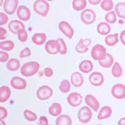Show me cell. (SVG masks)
<instances>
[{"label": "cell", "mask_w": 125, "mask_h": 125, "mask_svg": "<svg viewBox=\"0 0 125 125\" xmlns=\"http://www.w3.org/2000/svg\"><path fill=\"white\" fill-rule=\"evenodd\" d=\"M40 65L38 62L30 61L26 62L21 68V73L25 77L33 76L40 70Z\"/></svg>", "instance_id": "1"}, {"label": "cell", "mask_w": 125, "mask_h": 125, "mask_svg": "<svg viewBox=\"0 0 125 125\" xmlns=\"http://www.w3.org/2000/svg\"><path fill=\"white\" fill-rule=\"evenodd\" d=\"M34 11L41 16H46L50 10V4L45 0H36L33 4Z\"/></svg>", "instance_id": "2"}, {"label": "cell", "mask_w": 125, "mask_h": 125, "mask_svg": "<svg viewBox=\"0 0 125 125\" xmlns=\"http://www.w3.org/2000/svg\"><path fill=\"white\" fill-rule=\"evenodd\" d=\"M106 50L101 44H96L93 47L91 51V55L94 60L100 61L104 60L106 56Z\"/></svg>", "instance_id": "3"}, {"label": "cell", "mask_w": 125, "mask_h": 125, "mask_svg": "<svg viewBox=\"0 0 125 125\" xmlns=\"http://www.w3.org/2000/svg\"><path fill=\"white\" fill-rule=\"evenodd\" d=\"M93 113L91 109L86 106H83L78 111V119L82 123H88L92 118Z\"/></svg>", "instance_id": "4"}, {"label": "cell", "mask_w": 125, "mask_h": 125, "mask_svg": "<svg viewBox=\"0 0 125 125\" xmlns=\"http://www.w3.org/2000/svg\"><path fill=\"white\" fill-rule=\"evenodd\" d=\"M53 91L51 87L47 85L40 86L36 91V96L40 100H46L53 95Z\"/></svg>", "instance_id": "5"}, {"label": "cell", "mask_w": 125, "mask_h": 125, "mask_svg": "<svg viewBox=\"0 0 125 125\" xmlns=\"http://www.w3.org/2000/svg\"><path fill=\"white\" fill-rule=\"evenodd\" d=\"M81 21L85 24H91L95 21L96 13L91 9L83 10L81 13Z\"/></svg>", "instance_id": "6"}, {"label": "cell", "mask_w": 125, "mask_h": 125, "mask_svg": "<svg viewBox=\"0 0 125 125\" xmlns=\"http://www.w3.org/2000/svg\"><path fill=\"white\" fill-rule=\"evenodd\" d=\"M59 29L67 38L71 39L74 35V29L71 26L68 22L66 21H62L59 23Z\"/></svg>", "instance_id": "7"}, {"label": "cell", "mask_w": 125, "mask_h": 125, "mask_svg": "<svg viewBox=\"0 0 125 125\" xmlns=\"http://www.w3.org/2000/svg\"><path fill=\"white\" fill-rule=\"evenodd\" d=\"M44 48L47 53L50 54H56L60 51V43L57 40H49L48 42L46 43Z\"/></svg>", "instance_id": "8"}, {"label": "cell", "mask_w": 125, "mask_h": 125, "mask_svg": "<svg viewBox=\"0 0 125 125\" xmlns=\"http://www.w3.org/2000/svg\"><path fill=\"white\" fill-rule=\"evenodd\" d=\"M83 101V96L78 93H71L67 97V101L70 106L73 107H77L80 106Z\"/></svg>", "instance_id": "9"}, {"label": "cell", "mask_w": 125, "mask_h": 125, "mask_svg": "<svg viewBox=\"0 0 125 125\" xmlns=\"http://www.w3.org/2000/svg\"><path fill=\"white\" fill-rule=\"evenodd\" d=\"M111 94L116 99L125 98V85L123 84H116L111 88Z\"/></svg>", "instance_id": "10"}, {"label": "cell", "mask_w": 125, "mask_h": 125, "mask_svg": "<svg viewBox=\"0 0 125 125\" xmlns=\"http://www.w3.org/2000/svg\"><path fill=\"white\" fill-rule=\"evenodd\" d=\"M18 3V0H5L3 4L4 11L8 14H14Z\"/></svg>", "instance_id": "11"}, {"label": "cell", "mask_w": 125, "mask_h": 125, "mask_svg": "<svg viewBox=\"0 0 125 125\" xmlns=\"http://www.w3.org/2000/svg\"><path fill=\"white\" fill-rule=\"evenodd\" d=\"M89 80L92 85L95 86H100L104 82L103 74L101 73L98 72V71L93 72L90 75Z\"/></svg>", "instance_id": "12"}, {"label": "cell", "mask_w": 125, "mask_h": 125, "mask_svg": "<svg viewBox=\"0 0 125 125\" xmlns=\"http://www.w3.org/2000/svg\"><path fill=\"white\" fill-rule=\"evenodd\" d=\"M17 16L18 18L22 21H28L31 17V11L27 6L20 5L17 10Z\"/></svg>", "instance_id": "13"}, {"label": "cell", "mask_w": 125, "mask_h": 125, "mask_svg": "<svg viewBox=\"0 0 125 125\" xmlns=\"http://www.w3.org/2000/svg\"><path fill=\"white\" fill-rule=\"evenodd\" d=\"M8 28L13 34H18L20 31L25 29L24 24L19 20H12L9 23Z\"/></svg>", "instance_id": "14"}, {"label": "cell", "mask_w": 125, "mask_h": 125, "mask_svg": "<svg viewBox=\"0 0 125 125\" xmlns=\"http://www.w3.org/2000/svg\"><path fill=\"white\" fill-rule=\"evenodd\" d=\"M91 41L90 39H81L76 45V51L80 53H85L89 50V45L91 44Z\"/></svg>", "instance_id": "15"}, {"label": "cell", "mask_w": 125, "mask_h": 125, "mask_svg": "<svg viewBox=\"0 0 125 125\" xmlns=\"http://www.w3.org/2000/svg\"><path fill=\"white\" fill-rule=\"evenodd\" d=\"M11 85L16 90H23L26 87V81L23 78L18 76H14L11 80Z\"/></svg>", "instance_id": "16"}, {"label": "cell", "mask_w": 125, "mask_h": 125, "mask_svg": "<svg viewBox=\"0 0 125 125\" xmlns=\"http://www.w3.org/2000/svg\"><path fill=\"white\" fill-rule=\"evenodd\" d=\"M84 101L87 105H88L91 109H93V110L96 112L98 111V109L100 108V103L94 96L91 95V94H88L84 98Z\"/></svg>", "instance_id": "17"}, {"label": "cell", "mask_w": 125, "mask_h": 125, "mask_svg": "<svg viewBox=\"0 0 125 125\" xmlns=\"http://www.w3.org/2000/svg\"><path fill=\"white\" fill-rule=\"evenodd\" d=\"M71 83L74 87L79 88L83 85L84 83V78L79 72L73 73L71 75Z\"/></svg>", "instance_id": "18"}, {"label": "cell", "mask_w": 125, "mask_h": 125, "mask_svg": "<svg viewBox=\"0 0 125 125\" xmlns=\"http://www.w3.org/2000/svg\"><path fill=\"white\" fill-rule=\"evenodd\" d=\"M11 95V90L7 86L0 87V102H6Z\"/></svg>", "instance_id": "19"}, {"label": "cell", "mask_w": 125, "mask_h": 125, "mask_svg": "<svg viewBox=\"0 0 125 125\" xmlns=\"http://www.w3.org/2000/svg\"><path fill=\"white\" fill-rule=\"evenodd\" d=\"M112 114V109L109 106H105L101 108L98 114V119L99 120H102L104 119L109 118Z\"/></svg>", "instance_id": "20"}, {"label": "cell", "mask_w": 125, "mask_h": 125, "mask_svg": "<svg viewBox=\"0 0 125 125\" xmlns=\"http://www.w3.org/2000/svg\"><path fill=\"white\" fill-rule=\"evenodd\" d=\"M98 33L101 35H107L111 31V26L106 22H101L97 26Z\"/></svg>", "instance_id": "21"}, {"label": "cell", "mask_w": 125, "mask_h": 125, "mask_svg": "<svg viewBox=\"0 0 125 125\" xmlns=\"http://www.w3.org/2000/svg\"><path fill=\"white\" fill-rule=\"evenodd\" d=\"M79 69L84 73H88L93 69V64L90 60H84L79 64Z\"/></svg>", "instance_id": "22"}, {"label": "cell", "mask_w": 125, "mask_h": 125, "mask_svg": "<svg viewBox=\"0 0 125 125\" xmlns=\"http://www.w3.org/2000/svg\"><path fill=\"white\" fill-rule=\"evenodd\" d=\"M72 119L67 115H61L56 119V125H72Z\"/></svg>", "instance_id": "23"}, {"label": "cell", "mask_w": 125, "mask_h": 125, "mask_svg": "<svg viewBox=\"0 0 125 125\" xmlns=\"http://www.w3.org/2000/svg\"><path fill=\"white\" fill-rule=\"evenodd\" d=\"M6 68L8 70L11 71H16L20 69V61L16 58H11L8 60Z\"/></svg>", "instance_id": "24"}, {"label": "cell", "mask_w": 125, "mask_h": 125, "mask_svg": "<svg viewBox=\"0 0 125 125\" xmlns=\"http://www.w3.org/2000/svg\"><path fill=\"white\" fill-rule=\"evenodd\" d=\"M62 111V107L61 104L58 103H54L49 107L48 112L51 116H57L60 115Z\"/></svg>", "instance_id": "25"}, {"label": "cell", "mask_w": 125, "mask_h": 125, "mask_svg": "<svg viewBox=\"0 0 125 125\" xmlns=\"http://www.w3.org/2000/svg\"><path fill=\"white\" fill-rule=\"evenodd\" d=\"M32 41L36 45H42L44 44L46 39L45 33H35L32 36Z\"/></svg>", "instance_id": "26"}, {"label": "cell", "mask_w": 125, "mask_h": 125, "mask_svg": "<svg viewBox=\"0 0 125 125\" xmlns=\"http://www.w3.org/2000/svg\"><path fill=\"white\" fill-rule=\"evenodd\" d=\"M113 62L114 58L113 56L109 53H107L105 58L104 60H100L98 62L101 67L104 68H110L113 65Z\"/></svg>", "instance_id": "27"}, {"label": "cell", "mask_w": 125, "mask_h": 125, "mask_svg": "<svg viewBox=\"0 0 125 125\" xmlns=\"http://www.w3.org/2000/svg\"><path fill=\"white\" fill-rule=\"evenodd\" d=\"M104 41H105L106 44L107 45L109 46H115L119 41V40H118V33H115V34H109V35L106 36Z\"/></svg>", "instance_id": "28"}, {"label": "cell", "mask_w": 125, "mask_h": 125, "mask_svg": "<svg viewBox=\"0 0 125 125\" xmlns=\"http://www.w3.org/2000/svg\"><path fill=\"white\" fill-rule=\"evenodd\" d=\"M115 11L118 17L125 20V2H119L115 6Z\"/></svg>", "instance_id": "29"}, {"label": "cell", "mask_w": 125, "mask_h": 125, "mask_svg": "<svg viewBox=\"0 0 125 125\" xmlns=\"http://www.w3.org/2000/svg\"><path fill=\"white\" fill-rule=\"evenodd\" d=\"M87 5L86 0H74L72 2V6L75 11H81L85 8Z\"/></svg>", "instance_id": "30"}, {"label": "cell", "mask_w": 125, "mask_h": 125, "mask_svg": "<svg viewBox=\"0 0 125 125\" xmlns=\"http://www.w3.org/2000/svg\"><path fill=\"white\" fill-rule=\"evenodd\" d=\"M111 73H112L113 76L115 78H119L122 76L123 69L118 62H115L113 65Z\"/></svg>", "instance_id": "31"}, {"label": "cell", "mask_w": 125, "mask_h": 125, "mask_svg": "<svg viewBox=\"0 0 125 125\" xmlns=\"http://www.w3.org/2000/svg\"><path fill=\"white\" fill-rule=\"evenodd\" d=\"M14 48V43L11 40H6L0 43V48L4 51H11Z\"/></svg>", "instance_id": "32"}, {"label": "cell", "mask_w": 125, "mask_h": 125, "mask_svg": "<svg viewBox=\"0 0 125 125\" xmlns=\"http://www.w3.org/2000/svg\"><path fill=\"white\" fill-rule=\"evenodd\" d=\"M71 90V84L67 80H62L60 84V90L62 93H67Z\"/></svg>", "instance_id": "33"}, {"label": "cell", "mask_w": 125, "mask_h": 125, "mask_svg": "<svg viewBox=\"0 0 125 125\" xmlns=\"http://www.w3.org/2000/svg\"><path fill=\"white\" fill-rule=\"evenodd\" d=\"M113 2L112 0H103L101 3V7L106 11H111L113 8Z\"/></svg>", "instance_id": "34"}, {"label": "cell", "mask_w": 125, "mask_h": 125, "mask_svg": "<svg viewBox=\"0 0 125 125\" xmlns=\"http://www.w3.org/2000/svg\"><path fill=\"white\" fill-rule=\"evenodd\" d=\"M24 116L26 119L30 121H34L37 119V115L34 113L32 112L29 109H26L24 111Z\"/></svg>", "instance_id": "35"}, {"label": "cell", "mask_w": 125, "mask_h": 125, "mask_svg": "<svg viewBox=\"0 0 125 125\" xmlns=\"http://www.w3.org/2000/svg\"><path fill=\"white\" fill-rule=\"evenodd\" d=\"M105 20L108 23H115L116 22V14L114 11L105 14Z\"/></svg>", "instance_id": "36"}, {"label": "cell", "mask_w": 125, "mask_h": 125, "mask_svg": "<svg viewBox=\"0 0 125 125\" xmlns=\"http://www.w3.org/2000/svg\"><path fill=\"white\" fill-rule=\"evenodd\" d=\"M57 41H58L60 45V49L59 53L61 54H66L68 52V48H67L66 44L65 42L62 38H58Z\"/></svg>", "instance_id": "37"}, {"label": "cell", "mask_w": 125, "mask_h": 125, "mask_svg": "<svg viewBox=\"0 0 125 125\" xmlns=\"http://www.w3.org/2000/svg\"><path fill=\"white\" fill-rule=\"evenodd\" d=\"M18 40L21 42H26L28 40V33L27 31H26L25 29H23V30L20 31L18 34Z\"/></svg>", "instance_id": "38"}, {"label": "cell", "mask_w": 125, "mask_h": 125, "mask_svg": "<svg viewBox=\"0 0 125 125\" xmlns=\"http://www.w3.org/2000/svg\"><path fill=\"white\" fill-rule=\"evenodd\" d=\"M30 55H31V50L28 47H26L24 50L20 51V57L21 58H26V57H29L30 56Z\"/></svg>", "instance_id": "39"}, {"label": "cell", "mask_w": 125, "mask_h": 125, "mask_svg": "<svg viewBox=\"0 0 125 125\" xmlns=\"http://www.w3.org/2000/svg\"><path fill=\"white\" fill-rule=\"evenodd\" d=\"M9 58H10V54L8 53L3 51H0V61L1 62H6L9 60Z\"/></svg>", "instance_id": "40"}, {"label": "cell", "mask_w": 125, "mask_h": 125, "mask_svg": "<svg viewBox=\"0 0 125 125\" xmlns=\"http://www.w3.org/2000/svg\"><path fill=\"white\" fill-rule=\"evenodd\" d=\"M7 109L4 107H0V120H3L8 116Z\"/></svg>", "instance_id": "41"}, {"label": "cell", "mask_w": 125, "mask_h": 125, "mask_svg": "<svg viewBox=\"0 0 125 125\" xmlns=\"http://www.w3.org/2000/svg\"><path fill=\"white\" fill-rule=\"evenodd\" d=\"M8 17L6 14L3 13H0V25H4L7 23Z\"/></svg>", "instance_id": "42"}, {"label": "cell", "mask_w": 125, "mask_h": 125, "mask_svg": "<svg viewBox=\"0 0 125 125\" xmlns=\"http://www.w3.org/2000/svg\"><path fill=\"white\" fill-rule=\"evenodd\" d=\"M48 119L46 116H41L39 119V125H48Z\"/></svg>", "instance_id": "43"}, {"label": "cell", "mask_w": 125, "mask_h": 125, "mask_svg": "<svg viewBox=\"0 0 125 125\" xmlns=\"http://www.w3.org/2000/svg\"><path fill=\"white\" fill-rule=\"evenodd\" d=\"M44 74L46 77H51L53 74V70L50 68H46L44 70Z\"/></svg>", "instance_id": "44"}, {"label": "cell", "mask_w": 125, "mask_h": 125, "mask_svg": "<svg viewBox=\"0 0 125 125\" xmlns=\"http://www.w3.org/2000/svg\"><path fill=\"white\" fill-rule=\"evenodd\" d=\"M6 30L3 28H0V39L1 40H4L6 38Z\"/></svg>", "instance_id": "45"}, {"label": "cell", "mask_w": 125, "mask_h": 125, "mask_svg": "<svg viewBox=\"0 0 125 125\" xmlns=\"http://www.w3.org/2000/svg\"><path fill=\"white\" fill-rule=\"evenodd\" d=\"M120 40L123 45L125 46V30H123L120 33Z\"/></svg>", "instance_id": "46"}, {"label": "cell", "mask_w": 125, "mask_h": 125, "mask_svg": "<svg viewBox=\"0 0 125 125\" xmlns=\"http://www.w3.org/2000/svg\"><path fill=\"white\" fill-rule=\"evenodd\" d=\"M88 1L90 2L91 4H93V5H96V4H99L100 3H101V0H89Z\"/></svg>", "instance_id": "47"}, {"label": "cell", "mask_w": 125, "mask_h": 125, "mask_svg": "<svg viewBox=\"0 0 125 125\" xmlns=\"http://www.w3.org/2000/svg\"><path fill=\"white\" fill-rule=\"evenodd\" d=\"M118 125H125V117L119 119L118 123Z\"/></svg>", "instance_id": "48"}, {"label": "cell", "mask_w": 125, "mask_h": 125, "mask_svg": "<svg viewBox=\"0 0 125 125\" xmlns=\"http://www.w3.org/2000/svg\"><path fill=\"white\" fill-rule=\"evenodd\" d=\"M0 125H6L3 120H0Z\"/></svg>", "instance_id": "49"}, {"label": "cell", "mask_w": 125, "mask_h": 125, "mask_svg": "<svg viewBox=\"0 0 125 125\" xmlns=\"http://www.w3.org/2000/svg\"></svg>", "instance_id": "50"}, {"label": "cell", "mask_w": 125, "mask_h": 125, "mask_svg": "<svg viewBox=\"0 0 125 125\" xmlns=\"http://www.w3.org/2000/svg\"></svg>", "instance_id": "51"}]
</instances>
